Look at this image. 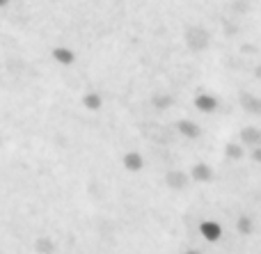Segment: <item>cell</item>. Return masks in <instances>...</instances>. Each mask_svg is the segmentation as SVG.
Wrapping results in <instances>:
<instances>
[{"mask_svg": "<svg viewBox=\"0 0 261 254\" xmlns=\"http://www.w3.org/2000/svg\"><path fill=\"white\" fill-rule=\"evenodd\" d=\"M186 41H188V46L193 50H202L208 46V41H211V37H208V32L204 30V27H190L188 35H186Z\"/></svg>", "mask_w": 261, "mask_h": 254, "instance_id": "obj_1", "label": "cell"}, {"mask_svg": "<svg viewBox=\"0 0 261 254\" xmlns=\"http://www.w3.org/2000/svg\"><path fill=\"white\" fill-rule=\"evenodd\" d=\"M165 183L172 190H186L190 183V174L184 172V170H170V172L165 174Z\"/></svg>", "mask_w": 261, "mask_h": 254, "instance_id": "obj_2", "label": "cell"}, {"mask_svg": "<svg viewBox=\"0 0 261 254\" xmlns=\"http://www.w3.org/2000/svg\"><path fill=\"white\" fill-rule=\"evenodd\" d=\"M199 234H202L204 241L218 243L222 238V227L216 222V220H204V222L199 224Z\"/></svg>", "mask_w": 261, "mask_h": 254, "instance_id": "obj_3", "label": "cell"}, {"mask_svg": "<svg viewBox=\"0 0 261 254\" xmlns=\"http://www.w3.org/2000/svg\"><path fill=\"white\" fill-rule=\"evenodd\" d=\"M188 174H190V181H197V183L213 181V170H211V165H206V163H195L193 167L188 170Z\"/></svg>", "mask_w": 261, "mask_h": 254, "instance_id": "obj_4", "label": "cell"}, {"mask_svg": "<svg viewBox=\"0 0 261 254\" xmlns=\"http://www.w3.org/2000/svg\"><path fill=\"white\" fill-rule=\"evenodd\" d=\"M218 96H213V94H197L195 96V108L199 110V112H204V115H213L218 110Z\"/></svg>", "mask_w": 261, "mask_h": 254, "instance_id": "obj_5", "label": "cell"}, {"mask_svg": "<svg viewBox=\"0 0 261 254\" xmlns=\"http://www.w3.org/2000/svg\"><path fill=\"white\" fill-rule=\"evenodd\" d=\"M122 165H124L126 172L135 174V172H140V170L144 167V158H142L140 151H126V154L122 156Z\"/></svg>", "mask_w": 261, "mask_h": 254, "instance_id": "obj_6", "label": "cell"}, {"mask_svg": "<svg viewBox=\"0 0 261 254\" xmlns=\"http://www.w3.org/2000/svg\"><path fill=\"white\" fill-rule=\"evenodd\" d=\"M176 133H181V135L188 137V140H197V137L202 135V128H199V124H195L193 119H179V122H176Z\"/></svg>", "mask_w": 261, "mask_h": 254, "instance_id": "obj_7", "label": "cell"}, {"mask_svg": "<svg viewBox=\"0 0 261 254\" xmlns=\"http://www.w3.org/2000/svg\"><path fill=\"white\" fill-rule=\"evenodd\" d=\"M50 55H53V60L58 64H62V67H71V64L76 62V53H73L71 48H67V46H55Z\"/></svg>", "mask_w": 261, "mask_h": 254, "instance_id": "obj_8", "label": "cell"}, {"mask_svg": "<svg viewBox=\"0 0 261 254\" xmlns=\"http://www.w3.org/2000/svg\"><path fill=\"white\" fill-rule=\"evenodd\" d=\"M101 105H103L101 94H96V92H87V94H83V108L85 110L96 112V110H101Z\"/></svg>", "mask_w": 261, "mask_h": 254, "instance_id": "obj_9", "label": "cell"}, {"mask_svg": "<svg viewBox=\"0 0 261 254\" xmlns=\"http://www.w3.org/2000/svg\"><path fill=\"white\" fill-rule=\"evenodd\" d=\"M241 105H243V110H248V112L261 115V101L257 99V96H252V94H243V96H241Z\"/></svg>", "mask_w": 261, "mask_h": 254, "instance_id": "obj_10", "label": "cell"}, {"mask_svg": "<svg viewBox=\"0 0 261 254\" xmlns=\"http://www.w3.org/2000/svg\"><path fill=\"white\" fill-rule=\"evenodd\" d=\"M241 142L248 147H257L261 142V131H257V128H243L241 131Z\"/></svg>", "mask_w": 261, "mask_h": 254, "instance_id": "obj_11", "label": "cell"}, {"mask_svg": "<svg viewBox=\"0 0 261 254\" xmlns=\"http://www.w3.org/2000/svg\"><path fill=\"white\" fill-rule=\"evenodd\" d=\"M151 105L156 110H167V108H172V105H174V96L158 94V96H153V99H151Z\"/></svg>", "mask_w": 261, "mask_h": 254, "instance_id": "obj_12", "label": "cell"}, {"mask_svg": "<svg viewBox=\"0 0 261 254\" xmlns=\"http://www.w3.org/2000/svg\"><path fill=\"white\" fill-rule=\"evenodd\" d=\"M35 250L39 252V254H53L55 252V243L50 241V238H37L35 241Z\"/></svg>", "mask_w": 261, "mask_h": 254, "instance_id": "obj_13", "label": "cell"}, {"mask_svg": "<svg viewBox=\"0 0 261 254\" xmlns=\"http://www.w3.org/2000/svg\"><path fill=\"white\" fill-rule=\"evenodd\" d=\"M225 154H227V158H231V160H241L245 156V151H243V145H236V142H231V145H227Z\"/></svg>", "mask_w": 261, "mask_h": 254, "instance_id": "obj_14", "label": "cell"}, {"mask_svg": "<svg viewBox=\"0 0 261 254\" xmlns=\"http://www.w3.org/2000/svg\"><path fill=\"white\" fill-rule=\"evenodd\" d=\"M236 229H239V234H243V236L250 234L252 232V220H250L248 215H241V218L236 220Z\"/></svg>", "mask_w": 261, "mask_h": 254, "instance_id": "obj_15", "label": "cell"}, {"mask_svg": "<svg viewBox=\"0 0 261 254\" xmlns=\"http://www.w3.org/2000/svg\"><path fill=\"white\" fill-rule=\"evenodd\" d=\"M252 158L257 160V163H261V147H259V145L252 149Z\"/></svg>", "mask_w": 261, "mask_h": 254, "instance_id": "obj_16", "label": "cell"}, {"mask_svg": "<svg viewBox=\"0 0 261 254\" xmlns=\"http://www.w3.org/2000/svg\"><path fill=\"white\" fill-rule=\"evenodd\" d=\"M184 254H204L202 250H195V247H190V250H186Z\"/></svg>", "mask_w": 261, "mask_h": 254, "instance_id": "obj_17", "label": "cell"}, {"mask_svg": "<svg viewBox=\"0 0 261 254\" xmlns=\"http://www.w3.org/2000/svg\"><path fill=\"white\" fill-rule=\"evenodd\" d=\"M254 76H257V78H259V80H261V64H259V67H257V69H254Z\"/></svg>", "mask_w": 261, "mask_h": 254, "instance_id": "obj_18", "label": "cell"}, {"mask_svg": "<svg viewBox=\"0 0 261 254\" xmlns=\"http://www.w3.org/2000/svg\"><path fill=\"white\" fill-rule=\"evenodd\" d=\"M9 3V0H0V7H5V5H7Z\"/></svg>", "mask_w": 261, "mask_h": 254, "instance_id": "obj_19", "label": "cell"}, {"mask_svg": "<svg viewBox=\"0 0 261 254\" xmlns=\"http://www.w3.org/2000/svg\"><path fill=\"white\" fill-rule=\"evenodd\" d=\"M0 145H3V137H0Z\"/></svg>", "mask_w": 261, "mask_h": 254, "instance_id": "obj_20", "label": "cell"}, {"mask_svg": "<svg viewBox=\"0 0 261 254\" xmlns=\"http://www.w3.org/2000/svg\"><path fill=\"white\" fill-rule=\"evenodd\" d=\"M0 82H3V76H0Z\"/></svg>", "mask_w": 261, "mask_h": 254, "instance_id": "obj_21", "label": "cell"}]
</instances>
